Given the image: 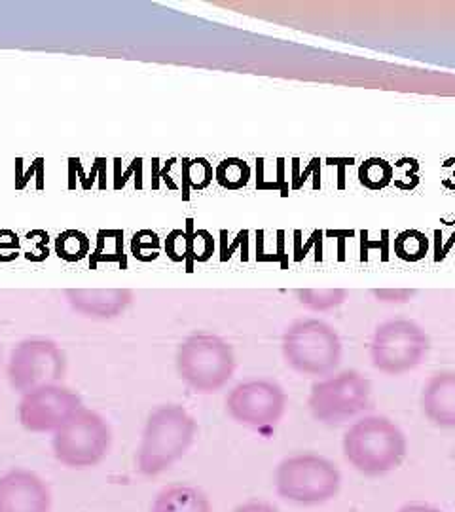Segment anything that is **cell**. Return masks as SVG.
Masks as SVG:
<instances>
[{"label":"cell","mask_w":455,"mask_h":512,"mask_svg":"<svg viewBox=\"0 0 455 512\" xmlns=\"http://www.w3.org/2000/svg\"><path fill=\"white\" fill-rule=\"evenodd\" d=\"M112 429L99 412L80 408L57 429L52 439L54 458L67 469H91L109 456Z\"/></svg>","instance_id":"obj_6"},{"label":"cell","mask_w":455,"mask_h":512,"mask_svg":"<svg viewBox=\"0 0 455 512\" xmlns=\"http://www.w3.org/2000/svg\"><path fill=\"white\" fill-rule=\"evenodd\" d=\"M31 175H37L38 181H40V190H44V158H37L25 175H18L16 177V188L23 190L25 184L29 183Z\"/></svg>","instance_id":"obj_28"},{"label":"cell","mask_w":455,"mask_h":512,"mask_svg":"<svg viewBox=\"0 0 455 512\" xmlns=\"http://www.w3.org/2000/svg\"><path fill=\"white\" fill-rule=\"evenodd\" d=\"M131 255L141 262H150L160 256V238L152 230H141L131 239Z\"/></svg>","instance_id":"obj_24"},{"label":"cell","mask_w":455,"mask_h":512,"mask_svg":"<svg viewBox=\"0 0 455 512\" xmlns=\"http://www.w3.org/2000/svg\"><path fill=\"white\" fill-rule=\"evenodd\" d=\"M372 401V384L359 370H342L311 385L308 408L323 425H342L357 418Z\"/></svg>","instance_id":"obj_7"},{"label":"cell","mask_w":455,"mask_h":512,"mask_svg":"<svg viewBox=\"0 0 455 512\" xmlns=\"http://www.w3.org/2000/svg\"><path fill=\"white\" fill-rule=\"evenodd\" d=\"M395 167L383 158H368L359 167V183L368 190H383L393 183Z\"/></svg>","instance_id":"obj_19"},{"label":"cell","mask_w":455,"mask_h":512,"mask_svg":"<svg viewBox=\"0 0 455 512\" xmlns=\"http://www.w3.org/2000/svg\"><path fill=\"white\" fill-rule=\"evenodd\" d=\"M67 372L65 351L50 338H27L12 349L8 359V382L19 395L44 385L59 384Z\"/></svg>","instance_id":"obj_9"},{"label":"cell","mask_w":455,"mask_h":512,"mask_svg":"<svg viewBox=\"0 0 455 512\" xmlns=\"http://www.w3.org/2000/svg\"><path fill=\"white\" fill-rule=\"evenodd\" d=\"M429 251V238L419 230H404L395 238V255L404 262H419Z\"/></svg>","instance_id":"obj_22"},{"label":"cell","mask_w":455,"mask_h":512,"mask_svg":"<svg viewBox=\"0 0 455 512\" xmlns=\"http://www.w3.org/2000/svg\"><path fill=\"white\" fill-rule=\"evenodd\" d=\"M251 179V167L241 158H226L215 169V181L226 190H241Z\"/></svg>","instance_id":"obj_18"},{"label":"cell","mask_w":455,"mask_h":512,"mask_svg":"<svg viewBox=\"0 0 455 512\" xmlns=\"http://www.w3.org/2000/svg\"><path fill=\"white\" fill-rule=\"evenodd\" d=\"M397 512H444L442 509H438L435 505H429V503H406L402 505L401 509Z\"/></svg>","instance_id":"obj_31"},{"label":"cell","mask_w":455,"mask_h":512,"mask_svg":"<svg viewBox=\"0 0 455 512\" xmlns=\"http://www.w3.org/2000/svg\"><path fill=\"white\" fill-rule=\"evenodd\" d=\"M141 167H143V158H135V160L131 162V165H129L128 171H126V173H124L122 177H118V179H116V183H114V188H116V190L124 188V186H126V183H128L129 177H131V173H133V171H137V169H141Z\"/></svg>","instance_id":"obj_30"},{"label":"cell","mask_w":455,"mask_h":512,"mask_svg":"<svg viewBox=\"0 0 455 512\" xmlns=\"http://www.w3.org/2000/svg\"><path fill=\"white\" fill-rule=\"evenodd\" d=\"M97 245L90 255V266L95 270L101 262H116L124 270L128 268V258L124 255V232L122 230H99Z\"/></svg>","instance_id":"obj_16"},{"label":"cell","mask_w":455,"mask_h":512,"mask_svg":"<svg viewBox=\"0 0 455 512\" xmlns=\"http://www.w3.org/2000/svg\"><path fill=\"white\" fill-rule=\"evenodd\" d=\"M165 253L173 262H184L188 258V232L173 230L165 239Z\"/></svg>","instance_id":"obj_25"},{"label":"cell","mask_w":455,"mask_h":512,"mask_svg":"<svg viewBox=\"0 0 455 512\" xmlns=\"http://www.w3.org/2000/svg\"><path fill=\"white\" fill-rule=\"evenodd\" d=\"M0 361H2V349H0Z\"/></svg>","instance_id":"obj_33"},{"label":"cell","mask_w":455,"mask_h":512,"mask_svg":"<svg viewBox=\"0 0 455 512\" xmlns=\"http://www.w3.org/2000/svg\"><path fill=\"white\" fill-rule=\"evenodd\" d=\"M281 351L294 372L308 378H327L342 363L344 346L334 327L308 317L294 321L283 332Z\"/></svg>","instance_id":"obj_5"},{"label":"cell","mask_w":455,"mask_h":512,"mask_svg":"<svg viewBox=\"0 0 455 512\" xmlns=\"http://www.w3.org/2000/svg\"><path fill=\"white\" fill-rule=\"evenodd\" d=\"M55 255L65 262H78L90 255V238L80 230H65L55 239Z\"/></svg>","instance_id":"obj_20"},{"label":"cell","mask_w":455,"mask_h":512,"mask_svg":"<svg viewBox=\"0 0 455 512\" xmlns=\"http://www.w3.org/2000/svg\"><path fill=\"white\" fill-rule=\"evenodd\" d=\"M374 294L382 302L402 304V302H408L416 294V291H410V289H382V291H374Z\"/></svg>","instance_id":"obj_27"},{"label":"cell","mask_w":455,"mask_h":512,"mask_svg":"<svg viewBox=\"0 0 455 512\" xmlns=\"http://www.w3.org/2000/svg\"><path fill=\"white\" fill-rule=\"evenodd\" d=\"M273 484L281 499L300 507H317L338 497L342 473L325 456L298 452L279 461Z\"/></svg>","instance_id":"obj_3"},{"label":"cell","mask_w":455,"mask_h":512,"mask_svg":"<svg viewBox=\"0 0 455 512\" xmlns=\"http://www.w3.org/2000/svg\"><path fill=\"white\" fill-rule=\"evenodd\" d=\"M215 179L213 165L205 158L182 160V200H190V190H205Z\"/></svg>","instance_id":"obj_17"},{"label":"cell","mask_w":455,"mask_h":512,"mask_svg":"<svg viewBox=\"0 0 455 512\" xmlns=\"http://www.w3.org/2000/svg\"><path fill=\"white\" fill-rule=\"evenodd\" d=\"M429 349V334L416 321L391 319L374 330L370 361L382 374L402 376L416 370L429 355Z\"/></svg>","instance_id":"obj_8"},{"label":"cell","mask_w":455,"mask_h":512,"mask_svg":"<svg viewBox=\"0 0 455 512\" xmlns=\"http://www.w3.org/2000/svg\"><path fill=\"white\" fill-rule=\"evenodd\" d=\"M249 238V232L247 230H243V232H239V236H237L236 243H234V247H230V249H226V251H222V255H220V260L222 262H226V260H230V256L234 253V249H236L237 245L241 243V239Z\"/></svg>","instance_id":"obj_32"},{"label":"cell","mask_w":455,"mask_h":512,"mask_svg":"<svg viewBox=\"0 0 455 512\" xmlns=\"http://www.w3.org/2000/svg\"><path fill=\"white\" fill-rule=\"evenodd\" d=\"M80 408H84L82 397L71 387L61 384L44 385L21 395L19 423L31 433H55Z\"/></svg>","instance_id":"obj_11"},{"label":"cell","mask_w":455,"mask_h":512,"mask_svg":"<svg viewBox=\"0 0 455 512\" xmlns=\"http://www.w3.org/2000/svg\"><path fill=\"white\" fill-rule=\"evenodd\" d=\"M194 220L188 219V272H192L194 262H207L215 251V239L207 230H194Z\"/></svg>","instance_id":"obj_23"},{"label":"cell","mask_w":455,"mask_h":512,"mask_svg":"<svg viewBox=\"0 0 455 512\" xmlns=\"http://www.w3.org/2000/svg\"><path fill=\"white\" fill-rule=\"evenodd\" d=\"M198 437V421L181 404H162L148 416L137 448V471L154 478L181 461Z\"/></svg>","instance_id":"obj_1"},{"label":"cell","mask_w":455,"mask_h":512,"mask_svg":"<svg viewBox=\"0 0 455 512\" xmlns=\"http://www.w3.org/2000/svg\"><path fill=\"white\" fill-rule=\"evenodd\" d=\"M0 512H52L50 486L35 471H6L0 475Z\"/></svg>","instance_id":"obj_12"},{"label":"cell","mask_w":455,"mask_h":512,"mask_svg":"<svg viewBox=\"0 0 455 512\" xmlns=\"http://www.w3.org/2000/svg\"><path fill=\"white\" fill-rule=\"evenodd\" d=\"M148 512H213V505L198 486L171 484L156 494Z\"/></svg>","instance_id":"obj_15"},{"label":"cell","mask_w":455,"mask_h":512,"mask_svg":"<svg viewBox=\"0 0 455 512\" xmlns=\"http://www.w3.org/2000/svg\"><path fill=\"white\" fill-rule=\"evenodd\" d=\"M342 448L347 463L357 473L378 478L401 467L408 454V440L395 421L366 416L347 429Z\"/></svg>","instance_id":"obj_2"},{"label":"cell","mask_w":455,"mask_h":512,"mask_svg":"<svg viewBox=\"0 0 455 512\" xmlns=\"http://www.w3.org/2000/svg\"><path fill=\"white\" fill-rule=\"evenodd\" d=\"M423 416L440 429H455V372L433 374L421 391Z\"/></svg>","instance_id":"obj_14"},{"label":"cell","mask_w":455,"mask_h":512,"mask_svg":"<svg viewBox=\"0 0 455 512\" xmlns=\"http://www.w3.org/2000/svg\"><path fill=\"white\" fill-rule=\"evenodd\" d=\"M65 296L73 311L97 321L120 317L133 302L129 289H67Z\"/></svg>","instance_id":"obj_13"},{"label":"cell","mask_w":455,"mask_h":512,"mask_svg":"<svg viewBox=\"0 0 455 512\" xmlns=\"http://www.w3.org/2000/svg\"><path fill=\"white\" fill-rule=\"evenodd\" d=\"M287 393L273 380H247L237 384L226 397V412L232 420L255 429L270 431L287 412Z\"/></svg>","instance_id":"obj_10"},{"label":"cell","mask_w":455,"mask_h":512,"mask_svg":"<svg viewBox=\"0 0 455 512\" xmlns=\"http://www.w3.org/2000/svg\"><path fill=\"white\" fill-rule=\"evenodd\" d=\"M298 300L310 311H330L346 302L344 289H302L298 291Z\"/></svg>","instance_id":"obj_21"},{"label":"cell","mask_w":455,"mask_h":512,"mask_svg":"<svg viewBox=\"0 0 455 512\" xmlns=\"http://www.w3.org/2000/svg\"><path fill=\"white\" fill-rule=\"evenodd\" d=\"M234 512H279L277 507H273L268 501H247L243 505H239Z\"/></svg>","instance_id":"obj_29"},{"label":"cell","mask_w":455,"mask_h":512,"mask_svg":"<svg viewBox=\"0 0 455 512\" xmlns=\"http://www.w3.org/2000/svg\"><path fill=\"white\" fill-rule=\"evenodd\" d=\"M177 372L194 393L211 395L228 384L236 372L234 348L217 334L198 330L179 344Z\"/></svg>","instance_id":"obj_4"},{"label":"cell","mask_w":455,"mask_h":512,"mask_svg":"<svg viewBox=\"0 0 455 512\" xmlns=\"http://www.w3.org/2000/svg\"><path fill=\"white\" fill-rule=\"evenodd\" d=\"M18 236L10 230H2L0 232V262H10L14 260L19 253Z\"/></svg>","instance_id":"obj_26"}]
</instances>
